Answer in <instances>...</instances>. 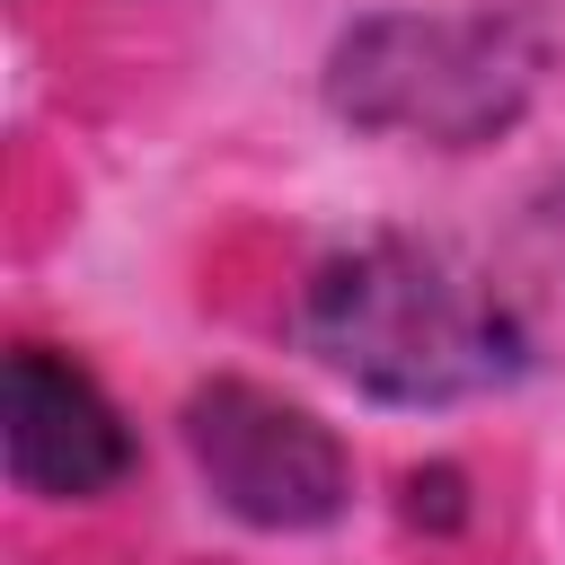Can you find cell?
Returning a JSON list of instances; mask_svg holds the SVG:
<instances>
[{
    "label": "cell",
    "mask_w": 565,
    "mask_h": 565,
    "mask_svg": "<svg viewBox=\"0 0 565 565\" xmlns=\"http://www.w3.org/2000/svg\"><path fill=\"white\" fill-rule=\"evenodd\" d=\"M291 344L335 388L406 415L503 397L539 362L521 300L424 230H371L327 247L291 291Z\"/></svg>",
    "instance_id": "6da1fadb"
},
{
    "label": "cell",
    "mask_w": 565,
    "mask_h": 565,
    "mask_svg": "<svg viewBox=\"0 0 565 565\" xmlns=\"http://www.w3.org/2000/svg\"><path fill=\"white\" fill-rule=\"evenodd\" d=\"M556 53V0H397L327 35L318 106L362 141L468 159L539 115Z\"/></svg>",
    "instance_id": "7a4b0ae2"
},
{
    "label": "cell",
    "mask_w": 565,
    "mask_h": 565,
    "mask_svg": "<svg viewBox=\"0 0 565 565\" xmlns=\"http://www.w3.org/2000/svg\"><path fill=\"white\" fill-rule=\"evenodd\" d=\"M177 441L194 459V486L238 521V530H265V539H318L353 512V450L344 433L247 380V371H212L185 388L177 406Z\"/></svg>",
    "instance_id": "3957f363"
},
{
    "label": "cell",
    "mask_w": 565,
    "mask_h": 565,
    "mask_svg": "<svg viewBox=\"0 0 565 565\" xmlns=\"http://www.w3.org/2000/svg\"><path fill=\"white\" fill-rule=\"evenodd\" d=\"M0 450H9V486L26 503H106L141 468V433L115 406V388L79 353H62L44 335L9 344V371H0Z\"/></svg>",
    "instance_id": "277c9868"
},
{
    "label": "cell",
    "mask_w": 565,
    "mask_h": 565,
    "mask_svg": "<svg viewBox=\"0 0 565 565\" xmlns=\"http://www.w3.org/2000/svg\"><path fill=\"white\" fill-rule=\"evenodd\" d=\"M521 238L565 274V168H547V177L530 185V203H521Z\"/></svg>",
    "instance_id": "5b68a950"
}]
</instances>
